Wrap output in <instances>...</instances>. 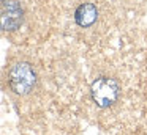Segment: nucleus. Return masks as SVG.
<instances>
[{
  "mask_svg": "<svg viewBox=\"0 0 147 135\" xmlns=\"http://www.w3.org/2000/svg\"><path fill=\"white\" fill-rule=\"evenodd\" d=\"M10 86L14 93L18 94H27L32 91V88L35 86L36 83V75L33 68L29 65V63H18L11 68L10 71Z\"/></svg>",
  "mask_w": 147,
  "mask_h": 135,
  "instance_id": "f257e3e1",
  "label": "nucleus"
},
{
  "mask_svg": "<svg viewBox=\"0 0 147 135\" xmlns=\"http://www.w3.org/2000/svg\"><path fill=\"white\" fill-rule=\"evenodd\" d=\"M119 91H120L119 83L114 78H109V77L96 78L92 83V88H90L93 100L100 107H109L111 104H114L119 97Z\"/></svg>",
  "mask_w": 147,
  "mask_h": 135,
  "instance_id": "f03ea898",
  "label": "nucleus"
},
{
  "mask_svg": "<svg viewBox=\"0 0 147 135\" xmlns=\"http://www.w3.org/2000/svg\"><path fill=\"white\" fill-rule=\"evenodd\" d=\"M24 13L16 0H2V28L5 31L16 30L22 24Z\"/></svg>",
  "mask_w": 147,
  "mask_h": 135,
  "instance_id": "7ed1b4c3",
  "label": "nucleus"
},
{
  "mask_svg": "<svg viewBox=\"0 0 147 135\" xmlns=\"http://www.w3.org/2000/svg\"><path fill=\"white\" fill-rule=\"evenodd\" d=\"M98 17V9L93 3H82L78 6L76 13H74V19L79 27H90Z\"/></svg>",
  "mask_w": 147,
  "mask_h": 135,
  "instance_id": "20e7f679",
  "label": "nucleus"
}]
</instances>
